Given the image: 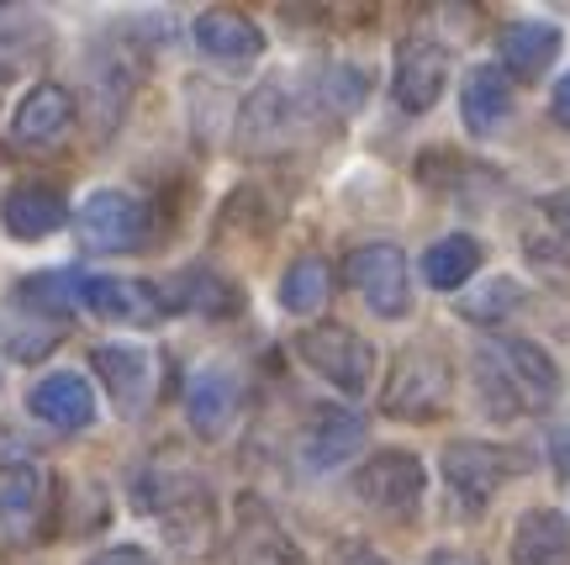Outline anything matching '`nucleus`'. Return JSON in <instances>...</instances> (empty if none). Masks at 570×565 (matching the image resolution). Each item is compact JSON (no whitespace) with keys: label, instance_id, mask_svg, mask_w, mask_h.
<instances>
[{"label":"nucleus","instance_id":"f257e3e1","mask_svg":"<svg viewBox=\"0 0 570 565\" xmlns=\"http://www.w3.org/2000/svg\"><path fill=\"white\" fill-rule=\"evenodd\" d=\"M475 391L487 418L508 423L523 412H539L560 397V370L533 339H512V333H491L475 354Z\"/></svg>","mask_w":570,"mask_h":565},{"label":"nucleus","instance_id":"f03ea898","mask_svg":"<svg viewBox=\"0 0 570 565\" xmlns=\"http://www.w3.org/2000/svg\"><path fill=\"white\" fill-rule=\"evenodd\" d=\"M449 391H454V370L449 360L433 349V343H412L396 354L386 376V391H381V412L386 418H402V423H428L449 407Z\"/></svg>","mask_w":570,"mask_h":565},{"label":"nucleus","instance_id":"7ed1b4c3","mask_svg":"<svg viewBox=\"0 0 570 565\" xmlns=\"http://www.w3.org/2000/svg\"><path fill=\"white\" fill-rule=\"evenodd\" d=\"M428 470L412 449H375L360 470H354V497L381 513L386 524H412L423 513Z\"/></svg>","mask_w":570,"mask_h":565},{"label":"nucleus","instance_id":"20e7f679","mask_svg":"<svg viewBox=\"0 0 570 565\" xmlns=\"http://www.w3.org/2000/svg\"><path fill=\"white\" fill-rule=\"evenodd\" d=\"M296 354H302L333 391H344V397H360V391H370V381H375V349H370L365 333H354V328H344V323L302 328Z\"/></svg>","mask_w":570,"mask_h":565},{"label":"nucleus","instance_id":"39448f33","mask_svg":"<svg viewBox=\"0 0 570 565\" xmlns=\"http://www.w3.org/2000/svg\"><path fill=\"white\" fill-rule=\"evenodd\" d=\"M75 233H80L85 249L96 254H132L148 238V202H138L132 191H117V185H101L90 191L75 212Z\"/></svg>","mask_w":570,"mask_h":565},{"label":"nucleus","instance_id":"423d86ee","mask_svg":"<svg viewBox=\"0 0 570 565\" xmlns=\"http://www.w3.org/2000/svg\"><path fill=\"white\" fill-rule=\"evenodd\" d=\"M439 470H444V486L454 491V507H460L465 518H475V513H487V503L497 497V486L518 470V460H512V449L481 445V439H454V445L439 455Z\"/></svg>","mask_w":570,"mask_h":565},{"label":"nucleus","instance_id":"0eeeda50","mask_svg":"<svg viewBox=\"0 0 570 565\" xmlns=\"http://www.w3.org/2000/svg\"><path fill=\"white\" fill-rule=\"evenodd\" d=\"M348 285L365 296L375 318H407L412 312V281H407V254L396 243H360L344 260Z\"/></svg>","mask_w":570,"mask_h":565},{"label":"nucleus","instance_id":"6e6552de","mask_svg":"<svg viewBox=\"0 0 570 565\" xmlns=\"http://www.w3.org/2000/svg\"><path fill=\"white\" fill-rule=\"evenodd\" d=\"M227 561L233 565H306L296 539L285 534V524L269 513L265 497L244 491L233 503V539H227Z\"/></svg>","mask_w":570,"mask_h":565},{"label":"nucleus","instance_id":"1a4fd4ad","mask_svg":"<svg viewBox=\"0 0 570 565\" xmlns=\"http://www.w3.org/2000/svg\"><path fill=\"white\" fill-rule=\"evenodd\" d=\"M159 312H202V318H238L244 312V285L212 270V264H185L169 281H154Z\"/></svg>","mask_w":570,"mask_h":565},{"label":"nucleus","instance_id":"9d476101","mask_svg":"<svg viewBox=\"0 0 570 565\" xmlns=\"http://www.w3.org/2000/svg\"><path fill=\"white\" fill-rule=\"evenodd\" d=\"M449 85V53L433 38H407L391 64V101L402 111H433Z\"/></svg>","mask_w":570,"mask_h":565},{"label":"nucleus","instance_id":"9b49d317","mask_svg":"<svg viewBox=\"0 0 570 565\" xmlns=\"http://www.w3.org/2000/svg\"><path fill=\"white\" fill-rule=\"evenodd\" d=\"M370 423L354 407H312V423L302 428V465L312 476L338 470L344 460H354L365 449Z\"/></svg>","mask_w":570,"mask_h":565},{"label":"nucleus","instance_id":"f8f14e48","mask_svg":"<svg viewBox=\"0 0 570 565\" xmlns=\"http://www.w3.org/2000/svg\"><path fill=\"white\" fill-rule=\"evenodd\" d=\"M90 370H101V386L111 407L122 418H138L148 397H154V360L142 343H96L90 349Z\"/></svg>","mask_w":570,"mask_h":565},{"label":"nucleus","instance_id":"ddd939ff","mask_svg":"<svg viewBox=\"0 0 570 565\" xmlns=\"http://www.w3.org/2000/svg\"><path fill=\"white\" fill-rule=\"evenodd\" d=\"M190 38H196L206 59L223 64V69H248L265 53V32L233 6H206L202 17L190 21Z\"/></svg>","mask_w":570,"mask_h":565},{"label":"nucleus","instance_id":"4468645a","mask_svg":"<svg viewBox=\"0 0 570 565\" xmlns=\"http://www.w3.org/2000/svg\"><path fill=\"white\" fill-rule=\"evenodd\" d=\"M27 412L48 423L53 434H80L96 423V391L80 370H48L32 391H27Z\"/></svg>","mask_w":570,"mask_h":565},{"label":"nucleus","instance_id":"2eb2a0df","mask_svg":"<svg viewBox=\"0 0 570 565\" xmlns=\"http://www.w3.org/2000/svg\"><path fill=\"white\" fill-rule=\"evenodd\" d=\"M244 407V386L227 364H202L190 381H185V423L196 428L202 439H223L233 418Z\"/></svg>","mask_w":570,"mask_h":565},{"label":"nucleus","instance_id":"dca6fc26","mask_svg":"<svg viewBox=\"0 0 570 565\" xmlns=\"http://www.w3.org/2000/svg\"><path fill=\"white\" fill-rule=\"evenodd\" d=\"M206 497H212V491H206L202 476H196V470H185V465H175V460H164V455H154L148 465L132 470V507H138V513L175 518V513L206 503Z\"/></svg>","mask_w":570,"mask_h":565},{"label":"nucleus","instance_id":"f3484780","mask_svg":"<svg viewBox=\"0 0 570 565\" xmlns=\"http://www.w3.org/2000/svg\"><path fill=\"white\" fill-rule=\"evenodd\" d=\"M69 223V206H63V191L48 181H17L6 196H0V227L21 243H38L48 233H59Z\"/></svg>","mask_w":570,"mask_h":565},{"label":"nucleus","instance_id":"a211bd4d","mask_svg":"<svg viewBox=\"0 0 570 565\" xmlns=\"http://www.w3.org/2000/svg\"><path fill=\"white\" fill-rule=\"evenodd\" d=\"M75 117H80L75 96H69L63 85L42 80V85H32V90H27V96L17 101V111H11V143H27V148H48V143L69 138Z\"/></svg>","mask_w":570,"mask_h":565},{"label":"nucleus","instance_id":"6ab92c4d","mask_svg":"<svg viewBox=\"0 0 570 565\" xmlns=\"http://www.w3.org/2000/svg\"><path fill=\"white\" fill-rule=\"evenodd\" d=\"M48 476L38 465L27 470H11L0 481V534L6 539H42L48 524H53V497H48Z\"/></svg>","mask_w":570,"mask_h":565},{"label":"nucleus","instance_id":"aec40b11","mask_svg":"<svg viewBox=\"0 0 570 565\" xmlns=\"http://www.w3.org/2000/svg\"><path fill=\"white\" fill-rule=\"evenodd\" d=\"M291 127H296V106H291V90L275 80V85H259L244 101V117H238L233 143H238V154L259 159V154H275L291 138Z\"/></svg>","mask_w":570,"mask_h":565},{"label":"nucleus","instance_id":"412c9836","mask_svg":"<svg viewBox=\"0 0 570 565\" xmlns=\"http://www.w3.org/2000/svg\"><path fill=\"white\" fill-rule=\"evenodd\" d=\"M560 27L550 21H508L497 32V53H502V69L512 80H539L554 59H560Z\"/></svg>","mask_w":570,"mask_h":565},{"label":"nucleus","instance_id":"4be33fe9","mask_svg":"<svg viewBox=\"0 0 570 565\" xmlns=\"http://www.w3.org/2000/svg\"><path fill=\"white\" fill-rule=\"evenodd\" d=\"M512 565H570V518L554 507H529L512 524Z\"/></svg>","mask_w":570,"mask_h":565},{"label":"nucleus","instance_id":"5701e85b","mask_svg":"<svg viewBox=\"0 0 570 565\" xmlns=\"http://www.w3.org/2000/svg\"><path fill=\"white\" fill-rule=\"evenodd\" d=\"M460 117L475 138H491L502 121L512 117V85L497 64H475L460 85Z\"/></svg>","mask_w":570,"mask_h":565},{"label":"nucleus","instance_id":"b1692460","mask_svg":"<svg viewBox=\"0 0 570 565\" xmlns=\"http://www.w3.org/2000/svg\"><path fill=\"white\" fill-rule=\"evenodd\" d=\"M11 306H27V312H38L42 323H59L80 306V275H69V270H38V275H27V281H17V291H11Z\"/></svg>","mask_w":570,"mask_h":565},{"label":"nucleus","instance_id":"393cba45","mask_svg":"<svg viewBox=\"0 0 570 565\" xmlns=\"http://www.w3.org/2000/svg\"><path fill=\"white\" fill-rule=\"evenodd\" d=\"M48 48V21L32 6H0V75H17Z\"/></svg>","mask_w":570,"mask_h":565},{"label":"nucleus","instance_id":"a878e982","mask_svg":"<svg viewBox=\"0 0 570 565\" xmlns=\"http://www.w3.org/2000/svg\"><path fill=\"white\" fill-rule=\"evenodd\" d=\"M481 243L470 238V233H449V238L428 243L423 254V281L433 285V291H460V285H470V275L481 270Z\"/></svg>","mask_w":570,"mask_h":565},{"label":"nucleus","instance_id":"bb28decb","mask_svg":"<svg viewBox=\"0 0 570 565\" xmlns=\"http://www.w3.org/2000/svg\"><path fill=\"white\" fill-rule=\"evenodd\" d=\"M80 306H90L96 318H111V323H122V318H138L142 306L148 312H159L154 302V285H127L117 275H80Z\"/></svg>","mask_w":570,"mask_h":565},{"label":"nucleus","instance_id":"cd10ccee","mask_svg":"<svg viewBox=\"0 0 570 565\" xmlns=\"http://www.w3.org/2000/svg\"><path fill=\"white\" fill-rule=\"evenodd\" d=\"M327 296H333V270H327V260H317V254H302V260L285 264V275H281V306L291 312V318H312V312H323Z\"/></svg>","mask_w":570,"mask_h":565},{"label":"nucleus","instance_id":"c85d7f7f","mask_svg":"<svg viewBox=\"0 0 570 565\" xmlns=\"http://www.w3.org/2000/svg\"><path fill=\"white\" fill-rule=\"evenodd\" d=\"M59 339H63L59 323H11V318L0 312V354H11V360L32 364V360H42Z\"/></svg>","mask_w":570,"mask_h":565},{"label":"nucleus","instance_id":"c756f323","mask_svg":"<svg viewBox=\"0 0 570 565\" xmlns=\"http://www.w3.org/2000/svg\"><path fill=\"white\" fill-rule=\"evenodd\" d=\"M518 302H523V285L508 281V275H497V281H487L475 296H460V318H470V323H502Z\"/></svg>","mask_w":570,"mask_h":565},{"label":"nucleus","instance_id":"7c9ffc66","mask_svg":"<svg viewBox=\"0 0 570 565\" xmlns=\"http://www.w3.org/2000/svg\"><path fill=\"white\" fill-rule=\"evenodd\" d=\"M365 90H370V80H365L360 64H338V69H327L323 75V96H327L333 111H354V106L365 101Z\"/></svg>","mask_w":570,"mask_h":565},{"label":"nucleus","instance_id":"2f4dec72","mask_svg":"<svg viewBox=\"0 0 570 565\" xmlns=\"http://www.w3.org/2000/svg\"><path fill=\"white\" fill-rule=\"evenodd\" d=\"M32 455H38V445H32L27 434H17L11 423H0V470H27Z\"/></svg>","mask_w":570,"mask_h":565},{"label":"nucleus","instance_id":"473e14b6","mask_svg":"<svg viewBox=\"0 0 570 565\" xmlns=\"http://www.w3.org/2000/svg\"><path fill=\"white\" fill-rule=\"evenodd\" d=\"M85 565H159V561L138 545H111V549H101V555H90Z\"/></svg>","mask_w":570,"mask_h":565},{"label":"nucleus","instance_id":"72a5a7b5","mask_svg":"<svg viewBox=\"0 0 570 565\" xmlns=\"http://www.w3.org/2000/svg\"><path fill=\"white\" fill-rule=\"evenodd\" d=\"M333 565H391V561L375 545H365V539H348V545H338Z\"/></svg>","mask_w":570,"mask_h":565},{"label":"nucleus","instance_id":"f704fd0d","mask_svg":"<svg viewBox=\"0 0 570 565\" xmlns=\"http://www.w3.org/2000/svg\"><path fill=\"white\" fill-rule=\"evenodd\" d=\"M550 111H554V121H560V127H570V75H560V85H554Z\"/></svg>","mask_w":570,"mask_h":565},{"label":"nucleus","instance_id":"c9c22d12","mask_svg":"<svg viewBox=\"0 0 570 565\" xmlns=\"http://www.w3.org/2000/svg\"><path fill=\"white\" fill-rule=\"evenodd\" d=\"M428 565H475L470 555H460V549H433L428 555Z\"/></svg>","mask_w":570,"mask_h":565}]
</instances>
